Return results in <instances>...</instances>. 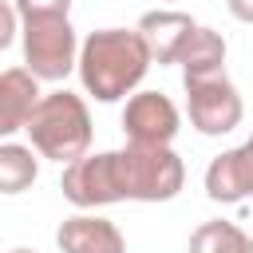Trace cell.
I'll return each mask as SVG.
<instances>
[{"label": "cell", "instance_id": "cell-1", "mask_svg": "<svg viewBox=\"0 0 253 253\" xmlns=\"http://www.w3.org/2000/svg\"><path fill=\"white\" fill-rule=\"evenodd\" d=\"M75 67H79V79H83L87 95H95L99 103H115L130 87L142 83V75L150 67V51H146L138 32L103 28V32H91L83 40Z\"/></svg>", "mask_w": 253, "mask_h": 253}, {"label": "cell", "instance_id": "cell-2", "mask_svg": "<svg viewBox=\"0 0 253 253\" xmlns=\"http://www.w3.org/2000/svg\"><path fill=\"white\" fill-rule=\"evenodd\" d=\"M24 130L32 134V146L43 154V158H55V162H75L87 154L91 146V115H87V103L71 91H51V95H40V103L32 107Z\"/></svg>", "mask_w": 253, "mask_h": 253}, {"label": "cell", "instance_id": "cell-3", "mask_svg": "<svg viewBox=\"0 0 253 253\" xmlns=\"http://www.w3.org/2000/svg\"><path fill=\"white\" fill-rule=\"evenodd\" d=\"M115 170H119V194L123 202H170L182 182L186 166L170 146H130L115 150Z\"/></svg>", "mask_w": 253, "mask_h": 253}, {"label": "cell", "instance_id": "cell-4", "mask_svg": "<svg viewBox=\"0 0 253 253\" xmlns=\"http://www.w3.org/2000/svg\"><path fill=\"white\" fill-rule=\"evenodd\" d=\"M24 63L36 79H67L75 67V32L67 16L24 20Z\"/></svg>", "mask_w": 253, "mask_h": 253}, {"label": "cell", "instance_id": "cell-5", "mask_svg": "<svg viewBox=\"0 0 253 253\" xmlns=\"http://www.w3.org/2000/svg\"><path fill=\"white\" fill-rule=\"evenodd\" d=\"M186 107H190V123L202 134H229L241 123V95L225 75L190 79L186 83Z\"/></svg>", "mask_w": 253, "mask_h": 253}, {"label": "cell", "instance_id": "cell-6", "mask_svg": "<svg viewBox=\"0 0 253 253\" xmlns=\"http://www.w3.org/2000/svg\"><path fill=\"white\" fill-rule=\"evenodd\" d=\"M63 198L79 210H91V206H111V202H123L119 194V170H115V150L107 154H95V158H75L67 170H63V182H59Z\"/></svg>", "mask_w": 253, "mask_h": 253}, {"label": "cell", "instance_id": "cell-7", "mask_svg": "<svg viewBox=\"0 0 253 253\" xmlns=\"http://www.w3.org/2000/svg\"><path fill=\"white\" fill-rule=\"evenodd\" d=\"M123 130L130 146H170V138L178 134V107L162 91L130 95L123 111Z\"/></svg>", "mask_w": 253, "mask_h": 253}, {"label": "cell", "instance_id": "cell-8", "mask_svg": "<svg viewBox=\"0 0 253 253\" xmlns=\"http://www.w3.org/2000/svg\"><path fill=\"white\" fill-rule=\"evenodd\" d=\"M134 32L142 36L150 59H158V63H178L182 51H186V43H190V36L198 32V24H194L186 12L158 8V12H146Z\"/></svg>", "mask_w": 253, "mask_h": 253}, {"label": "cell", "instance_id": "cell-9", "mask_svg": "<svg viewBox=\"0 0 253 253\" xmlns=\"http://www.w3.org/2000/svg\"><path fill=\"white\" fill-rule=\"evenodd\" d=\"M206 194L213 202H241L253 194V134L206 166Z\"/></svg>", "mask_w": 253, "mask_h": 253}, {"label": "cell", "instance_id": "cell-10", "mask_svg": "<svg viewBox=\"0 0 253 253\" xmlns=\"http://www.w3.org/2000/svg\"><path fill=\"white\" fill-rule=\"evenodd\" d=\"M63 253H126V241L119 233L115 221L107 217H91V213H75L59 225L55 233Z\"/></svg>", "mask_w": 253, "mask_h": 253}, {"label": "cell", "instance_id": "cell-11", "mask_svg": "<svg viewBox=\"0 0 253 253\" xmlns=\"http://www.w3.org/2000/svg\"><path fill=\"white\" fill-rule=\"evenodd\" d=\"M36 103H40V79L28 67L0 71V138L24 130Z\"/></svg>", "mask_w": 253, "mask_h": 253}, {"label": "cell", "instance_id": "cell-12", "mask_svg": "<svg viewBox=\"0 0 253 253\" xmlns=\"http://www.w3.org/2000/svg\"><path fill=\"white\" fill-rule=\"evenodd\" d=\"M182 79H210V75H221V63H225V40L213 32V28H198L182 51Z\"/></svg>", "mask_w": 253, "mask_h": 253}, {"label": "cell", "instance_id": "cell-13", "mask_svg": "<svg viewBox=\"0 0 253 253\" xmlns=\"http://www.w3.org/2000/svg\"><path fill=\"white\" fill-rule=\"evenodd\" d=\"M186 253H253V237H245L233 221H202L190 233Z\"/></svg>", "mask_w": 253, "mask_h": 253}, {"label": "cell", "instance_id": "cell-14", "mask_svg": "<svg viewBox=\"0 0 253 253\" xmlns=\"http://www.w3.org/2000/svg\"><path fill=\"white\" fill-rule=\"evenodd\" d=\"M36 174H40V166L28 146H20V142L0 146V194H24L36 182Z\"/></svg>", "mask_w": 253, "mask_h": 253}, {"label": "cell", "instance_id": "cell-15", "mask_svg": "<svg viewBox=\"0 0 253 253\" xmlns=\"http://www.w3.org/2000/svg\"><path fill=\"white\" fill-rule=\"evenodd\" d=\"M71 0H16V12L24 20H43V16H67Z\"/></svg>", "mask_w": 253, "mask_h": 253}, {"label": "cell", "instance_id": "cell-16", "mask_svg": "<svg viewBox=\"0 0 253 253\" xmlns=\"http://www.w3.org/2000/svg\"><path fill=\"white\" fill-rule=\"evenodd\" d=\"M12 40H16V8L0 0V51H4Z\"/></svg>", "mask_w": 253, "mask_h": 253}, {"label": "cell", "instance_id": "cell-17", "mask_svg": "<svg viewBox=\"0 0 253 253\" xmlns=\"http://www.w3.org/2000/svg\"><path fill=\"white\" fill-rule=\"evenodd\" d=\"M229 4V12L241 20V24H253V0H225Z\"/></svg>", "mask_w": 253, "mask_h": 253}, {"label": "cell", "instance_id": "cell-18", "mask_svg": "<svg viewBox=\"0 0 253 253\" xmlns=\"http://www.w3.org/2000/svg\"><path fill=\"white\" fill-rule=\"evenodd\" d=\"M12 253H32V249H12Z\"/></svg>", "mask_w": 253, "mask_h": 253}]
</instances>
